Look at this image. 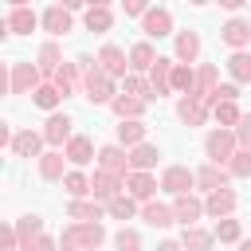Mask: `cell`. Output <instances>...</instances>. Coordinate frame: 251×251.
<instances>
[{"instance_id": "6da1fadb", "label": "cell", "mask_w": 251, "mask_h": 251, "mask_svg": "<svg viewBox=\"0 0 251 251\" xmlns=\"http://www.w3.org/2000/svg\"><path fill=\"white\" fill-rule=\"evenodd\" d=\"M43 82H39V67L31 63H12V75H8V94H35Z\"/></svg>"}, {"instance_id": "7a4b0ae2", "label": "cell", "mask_w": 251, "mask_h": 251, "mask_svg": "<svg viewBox=\"0 0 251 251\" xmlns=\"http://www.w3.org/2000/svg\"><path fill=\"white\" fill-rule=\"evenodd\" d=\"M235 133L231 129H212L208 133V141H204V149H208V157L216 161V165H224V161H231V153H235Z\"/></svg>"}, {"instance_id": "3957f363", "label": "cell", "mask_w": 251, "mask_h": 251, "mask_svg": "<svg viewBox=\"0 0 251 251\" xmlns=\"http://www.w3.org/2000/svg\"><path fill=\"white\" fill-rule=\"evenodd\" d=\"M192 184H196V173H188L184 165H173V169H165V176H161V188H165V192H173V196L188 192Z\"/></svg>"}, {"instance_id": "277c9868", "label": "cell", "mask_w": 251, "mask_h": 251, "mask_svg": "<svg viewBox=\"0 0 251 251\" xmlns=\"http://www.w3.org/2000/svg\"><path fill=\"white\" fill-rule=\"evenodd\" d=\"M220 39H224L227 47H243V43H251V24H247V20H227V24L220 27Z\"/></svg>"}, {"instance_id": "5b68a950", "label": "cell", "mask_w": 251, "mask_h": 251, "mask_svg": "<svg viewBox=\"0 0 251 251\" xmlns=\"http://www.w3.org/2000/svg\"><path fill=\"white\" fill-rule=\"evenodd\" d=\"M149 82H153L157 98L169 94V90H173V59H157V63L149 67Z\"/></svg>"}, {"instance_id": "8992f818", "label": "cell", "mask_w": 251, "mask_h": 251, "mask_svg": "<svg viewBox=\"0 0 251 251\" xmlns=\"http://www.w3.org/2000/svg\"><path fill=\"white\" fill-rule=\"evenodd\" d=\"M126 184H129V196H133V200H149V196L157 192V180H153L145 169H133V173L126 176Z\"/></svg>"}, {"instance_id": "52a82bcc", "label": "cell", "mask_w": 251, "mask_h": 251, "mask_svg": "<svg viewBox=\"0 0 251 251\" xmlns=\"http://www.w3.org/2000/svg\"><path fill=\"white\" fill-rule=\"evenodd\" d=\"M141 27H145V35H169V27H173V16L165 12V8H153V12H145L141 16Z\"/></svg>"}, {"instance_id": "ba28073f", "label": "cell", "mask_w": 251, "mask_h": 251, "mask_svg": "<svg viewBox=\"0 0 251 251\" xmlns=\"http://www.w3.org/2000/svg\"><path fill=\"white\" fill-rule=\"evenodd\" d=\"M98 67H102L110 78H118V75H126V55H122L114 43H106V47L98 51Z\"/></svg>"}, {"instance_id": "9c48e42d", "label": "cell", "mask_w": 251, "mask_h": 251, "mask_svg": "<svg viewBox=\"0 0 251 251\" xmlns=\"http://www.w3.org/2000/svg\"><path fill=\"white\" fill-rule=\"evenodd\" d=\"M43 137H47L51 145L71 141V118H67V114H51V118H47V126H43Z\"/></svg>"}, {"instance_id": "30bf717a", "label": "cell", "mask_w": 251, "mask_h": 251, "mask_svg": "<svg viewBox=\"0 0 251 251\" xmlns=\"http://www.w3.org/2000/svg\"><path fill=\"white\" fill-rule=\"evenodd\" d=\"M98 165H102L106 173H118V176H126V169H129V157H126L118 145H106V149H98Z\"/></svg>"}, {"instance_id": "8fae6325", "label": "cell", "mask_w": 251, "mask_h": 251, "mask_svg": "<svg viewBox=\"0 0 251 251\" xmlns=\"http://www.w3.org/2000/svg\"><path fill=\"white\" fill-rule=\"evenodd\" d=\"M118 184H122V176H118V173L98 169V173H94V180H90V192H94V196H102V200H114V196H118Z\"/></svg>"}, {"instance_id": "7c38bea8", "label": "cell", "mask_w": 251, "mask_h": 251, "mask_svg": "<svg viewBox=\"0 0 251 251\" xmlns=\"http://www.w3.org/2000/svg\"><path fill=\"white\" fill-rule=\"evenodd\" d=\"M231 208H235V192H231V188H216V192L208 196V204H204V212L216 216V220H224Z\"/></svg>"}, {"instance_id": "4fadbf2b", "label": "cell", "mask_w": 251, "mask_h": 251, "mask_svg": "<svg viewBox=\"0 0 251 251\" xmlns=\"http://www.w3.org/2000/svg\"><path fill=\"white\" fill-rule=\"evenodd\" d=\"M173 212H176V220L188 227V224H196L200 220V212H204V204L196 200V196H188V192H180L176 196V204H173Z\"/></svg>"}, {"instance_id": "5bb4252c", "label": "cell", "mask_w": 251, "mask_h": 251, "mask_svg": "<svg viewBox=\"0 0 251 251\" xmlns=\"http://www.w3.org/2000/svg\"><path fill=\"white\" fill-rule=\"evenodd\" d=\"M75 235H78L82 251H94V247L106 239V231H102V224H98V220H82V224H75Z\"/></svg>"}, {"instance_id": "9a60e30c", "label": "cell", "mask_w": 251, "mask_h": 251, "mask_svg": "<svg viewBox=\"0 0 251 251\" xmlns=\"http://www.w3.org/2000/svg\"><path fill=\"white\" fill-rule=\"evenodd\" d=\"M43 27H47L51 35H67V31H71V12H67L63 4L47 8V12H43Z\"/></svg>"}, {"instance_id": "2e32d148", "label": "cell", "mask_w": 251, "mask_h": 251, "mask_svg": "<svg viewBox=\"0 0 251 251\" xmlns=\"http://www.w3.org/2000/svg\"><path fill=\"white\" fill-rule=\"evenodd\" d=\"M176 114H180V122L200 126V122H204V114H208V102H204V98H196V94H188V98L176 106Z\"/></svg>"}, {"instance_id": "e0dca14e", "label": "cell", "mask_w": 251, "mask_h": 251, "mask_svg": "<svg viewBox=\"0 0 251 251\" xmlns=\"http://www.w3.org/2000/svg\"><path fill=\"white\" fill-rule=\"evenodd\" d=\"M43 141H47L43 133H31V129H24V133H16V137H12V153H16V157H35Z\"/></svg>"}, {"instance_id": "ac0fdd59", "label": "cell", "mask_w": 251, "mask_h": 251, "mask_svg": "<svg viewBox=\"0 0 251 251\" xmlns=\"http://www.w3.org/2000/svg\"><path fill=\"white\" fill-rule=\"evenodd\" d=\"M196 184L200 188H208V192H216V188H227V173L212 161V165H204L200 173H196Z\"/></svg>"}, {"instance_id": "d6986e66", "label": "cell", "mask_w": 251, "mask_h": 251, "mask_svg": "<svg viewBox=\"0 0 251 251\" xmlns=\"http://www.w3.org/2000/svg\"><path fill=\"white\" fill-rule=\"evenodd\" d=\"M51 78H55L59 94H71V90H75V82H78V63H63V67H55V71H51Z\"/></svg>"}, {"instance_id": "ffe728a7", "label": "cell", "mask_w": 251, "mask_h": 251, "mask_svg": "<svg viewBox=\"0 0 251 251\" xmlns=\"http://www.w3.org/2000/svg\"><path fill=\"white\" fill-rule=\"evenodd\" d=\"M110 106H114V114H118V118H141L145 98H137V94H122V98H114Z\"/></svg>"}, {"instance_id": "44dd1931", "label": "cell", "mask_w": 251, "mask_h": 251, "mask_svg": "<svg viewBox=\"0 0 251 251\" xmlns=\"http://www.w3.org/2000/svg\"><path fill=\"white\" fill-rule=\"evenodd\" d=\"M118 141H122V145H141V141H145V126H141L137 118H122V126H118Z\"/></svg>"}, {"instance_id": "7402d4cb", "label": "cell", "mask_w": 251, "mask_h": 251, "mask_svg": "<svg viewBox=\"0 0 251 251\" xmlns=\"http://www.w3.org/2000/svg\"><path fill=\"white\" fill-rule=\"evenodd\" d=\"M63 157H67V153H43V157H39V176H43V180H63V176H67V173H63Z\"/></svg>"}, {"instance_id": "603a6c76", "label": "cell", "mask_w": 251, "mask_h": 251, "mask_svg": "<svg viewBox=\"0 0 251 251\" xmlns=\"http://www.w3.org/2000/svg\"><path fill=\"white\" fill-rule=\"evenodd\" d=\"M31 27H35V12H31V8H16V12L8 16V31H12V35H27Z\"/></svg>"}, {"instance_id": "cb8c5ba5", "label": "cell", "mask_w": 251, "mask_h": 251, "mask_svg": "<svg viewBox=\"0 0 251 251\" xmlns=\"http://www.w3.org/2000/svg\"><path fill=\"white\" fill-rule=\"evenodd\" d=\"M196 55H200V35H196V31H180V35H176V59L192 63Z\"/></svg>"}, {"instance_id": "d4e9b609", "label": "cell", "mask_w": 251, "mask_h": 251, "mask_svg": "<svg viewBox=\"0 0 251 251\" xmlns=\"http://www.w3.org/2000/svg\"><path fill=\"white\" fill-rule=\"evenodd\" d=\"M67 157H71L75 165H86V161L94 157V145H90L86 137H71V141H67Z\"/></svg>"}, {"instance_id": "484cf974", "label": "cell", "mask_w": 251, "mask_h": 251, "mask_svg": "<svg viewBox=\"0 0 251 251\" xmlns=\"http://www.w3.org/2000/svg\"><path fill=\"white\" fill-rule=\"evenodd\" d=\"M141 216H145L153 227H169V224L176 220V212H173V208H165V204H145V212H141Z\"/></svg>"}, {"instance_id": "4316f807", "label": "cell", "mask_w": 251, "mask_h": 251, "mask_svg": "<svg viewBox=\"0 0 251 251\" xmlns=\"http://www.w3.org/2000/svg\"><path fill=\"white\" fill-rule=\"evenodd\" d=\"M20 247H27L31 239H39V231H43V220L39 216H20Z\"/></svg>"}, {"instance_id": "83f0119b", "label": "cell", "mask_w": 251, "mask_h": 251, "mask_svg": "<svg viewBox=\"0 0 251 251\" xmlns=\"http://www.w3.org/2000/svg\"><path fill=\"white\" fill-rule=\"evenodd\" d=\"M227 71H231V78H235V82H251V55L235 51V55L227 59Z\"/></svg>"}, {"instance_id": "f1b7e54d", "label": "cell", "mask_w": 251, "mask_h": 251, "mask_svg": "<svg viewBox=\"0 0 251 251\" xmlns=\"http://www.w3.org/2000/svg\"><path fill=\"white\" fill-rule=\"evenodd\" d=\"M110 24H114L110 8H94V4H90V12H86V31H110Z\"/></svg>"}, {"instance_id": "f546056e", "label": "cell", "mask_w": 251, "mask_h": 251, "mask_svg": "<svg viewBox=\"0 0 251 251\" xmlns=\"http://www.w3.org/2000/svg\"><path fill=\"white\" fill-rule=\"evenodd\" d=\"M153 63H157V55H153L149 43H137V47L129 51V67H133V71H149Z\"/></svg>"}, {"instance_id": "4dcf8cb0", "label": "cell", "mask_w": 251, "mask_h": 251, "mask_svg": "<svg viewBox=\"0 0 251 251\" xmlns=\"http://www.w3.org/2000/svg\"><path fill=\"white\" fill-rule=\"evenodd\" d=\"M59 98H63V94H59V86H55V82H51V86H39V90L31 94V102H35L39 110H55V106H59Z\"/></svg>"}, {"instance_id": "1f68e13d", "label": "cell", "mask_w": 251, "mask_h": 251, "mask_svg": "<svg viewBox=\"0 0 251 251\" xmlns=\"http://www.w3.org/2000/svg\"><path fill=\"white\" fill-rule=\"evenodd\" d=\"M129 165H133V169H153V165H157V149H153V145H133Z\"/></svg>"}, {"instance_id": "d6a6232c", "label": "cell", "mask_w": 251, "mask_h": 251, "mask_svg": "<svg viewBox=\"0 0 251 251\" xmlns=\"http://www.w3.org/2000/svg\"><path fill=\"white\" fill-rule=\"evenodd\" d=\"M184 247H188V251H208V247H212V235L188 224V227H184Z\"/></svg>"}, {"instance_id": "836d02e7", "label": "cell", "mask_w": 251, "mask_h": 251, "mask_svg": "<svg viewBox=\"0 0 251 251\" xmlns=\"http://www.w3.org/2000/svg\"><path fill=\"white\" fill-rule=\"evenodd\" d=\"M106 212H110L114 220H129V216H133V196H114V200H106Z\"/></svg>"}, {"instance_id": "e575fe53", "label": "cell", "mask_w": 251, "mask_h": 251, "mask_svg": "<svg viewBox=\"0 0 251 251\" xmlns=\"http://www.w3.org/2000/svg\"><path fill=\"white\" fill-rule=\"evenodd\" d=\"M212 110H216V122H220V126H239V118H243V114L235 110V102H216Z\"/></svg>"}, {"instance_id": "d590c367", "label": "cell", "mask_w": 251, "mask_h": 251, "mask_svg": "<svg viewBox=\"0 0 251 251\" xmlns=\"http://www.w3.org/2000/svg\"><path fill=\"white\" fill-rule=\"evenodd\" d=\"M67 212H71V220H78V224H82V220H98V216H102V212H98V204H82L78 196L71 200V208H67Z\"/></svg>"}, {"instance_id": "8d00e7d4", "label": "cell", "mask_w": 251, "mask_h": 251, "mask_svg": "<svg viewBox=\"0 0 251 251\" xmlns=\"http://www.w3.org/2000/svg\"><path fill=\"white\" fill-rule=\"evenodd\" d=\"M55 67H63L59 47H55V43H43V47H39V71H55Z\"/></svg>"}, {"instance_id": "74e56055", "label": "cell", "mask_w": 251, "mask_h": 251, "mask_svg": "<svg viewBox=\"0 0 251 251\" xmlns=\"http://www.w3.org/2000/svg\"><path fill=\"white\" fill-rule=\"evenodd\" d=\"M63 188H67L71 196H86V192H90V180H86L82 173H67V176H63Z\"/></svg>"}, {"instance_id": "f35d334b", "label": "cell", "mask_w": 251, "mask_h": 251, "mask_svg": "<svg viewBox=\"0 0 251 251\" xmlns=\"http://www.w3.org/2000/svg\"><path fill=\"white\" fill-rule=\"evenodd\" d=\"M227 169H231V176H251V153H247V149H239V153H231V161H227Z\"/></svg>"}, {"instance_id": "ab89813d", "label": "cell", "mask_w": 251, "mask_h": 251, "mask_svg": "<svg viewBox=\"0 0 251 251\" xmlns=\"http://www.w3.org/2000/svg\"><path fill=\"white\" fill-rule=\"evenodd\" d=\"M114 247H118V251H137V247H141V235L129 231V227H122V231L114 235Z\"/></svg>"}, {"instance_id": "60d3db41", "label": "cell", "mask_w": 251, "mask_h": 251, "mask_svg": "<svg viewBox=\"0 0 251 251\" xmlns=\"http://www.w3.org/2000/svg\"><path fill=\"white\" fill-rule=\"evenodd\" d=\"M196 86V78H192V71L180 63V67H173V90H192Z\"/></svg>"}, {"instance_id": "b9f144b4", "label": "cell", "mask_w": 251, "mask_h": 251, "mask_svg": "<svg viewBox=\"0 0 251 251\" xmlns=\"http://www.w3.org/2000/svg\"><path fill=\"white\" fill-rule=\"evenodd\" d=\"M216 239H224V243H231V239H239V220H220L216 224Z\"/></svg>"}, {"instance_id": "7bdbcfd3", "label": "cell", "mask_w": 251, "mask_h": 251, "mask_svg": "<svg viewBox=\"0 0 251 251\" xmlns=\"http://www.w3.org/2000/svg\"><path fill=\"white\" fill-rule=\"evenodd\" d=\"M235 137H239V145H251V114H243V118H239Z\"/></svg>"}, {"instance_id": "ee69618b", "label": "cell", "mask_w": 251, "mask_h": 251, "mask_svg": "<svg viewBox=\"0 0 251 251\" xmlns=\"http://www.w3.org/2000/svg\"><path fill=\"white\" fill-rule=\"evenodd\" d=\"M24 251H55V239H51V235H39V239H31Z\"/></svg>"}, {"instance_id": "f6af8a7d", "label": "cell", "mask_w": 251, "mask_h": 251, "mask_svg": "<svg viewBox=\"0 0 251 251\" xmlns=\"http://www.w3.org/2000/svg\"><path fill=\"white\" fill-rule=\"evenodd\" d=\"M145 4H149V0H122L126 16H145Z\"/></svg>"}, {"instance_id": "bcb514c9", "label": "cell", "mask_w": 251, "mask_h": 251, "mask_svg": "<svg viewBox=\"0 0 251 251\" xmlns=\"http://www.w3.org/2000/svg\"><path fill=\"white\" fill-rule=\"evenodd\" d=\"M157 251H180V243H173V239H165V243H161Z\"/></svg>"}, {"instance_id": "7dc6e473", "label": "cell", "mask_w": 251, "mask_h": 251, "mask_svg": "<svg viewBox=\"0 0 251 251\" xmlns=\"http://www.w3.org/2000/svg\"><path fill=\"white\" fill-rule=\"evenodd\" d=\"M220 4H224V8H231V12H235V8H243V4H247V0H220Z\"/></svg>"}, {"instance_id": "c3c4849f", "label": "cell", "mask_w": 251, "mask_h": 251, "mask_svg": "<svg viewBox=\"0 0 251 251\" xmlns=\"http://www.w3.org/2000/svg\"><path fill=\"white\" fill-rule=\"evenodd\" d=\"M63 8H78V4H86V0H59Z\"/></svg>"}, {"instance_id": "681fc988", "label": "cell", "mask_w": 251, "mask_h": 251, "mask_svg": "<svg viewBox=\"0 0 251 251\" xmlns=\"http://www.w3.org/2000/svg\"><path fill=\"white\" fill-rule=\"evenodd\" d=\"M86 4H94V8H106V4H110V0H86Z\"/></svg>"}, {"instance_id": "f907efd6", "label": "cell", "mask_w": 251, "mask_h": 251, "mask_svg": "<svg viewBox=\"0 0 251 251\" xmlns=\"http://www.w3.org/2000/svg\"><path fill=\"white\" fill-rule=\"evenodd\" d=\"M8 4H12V8H24V4H27V0H8Z\"/></svg>"}, {"instance_id": "816d5d0a", "label": "cell", "mask_w": 251, "mask_h": 251, "mask_svg": "<svg viewBox=\"0 0 251 251\" xmlns=\"http://www.w3.org/2000/svg\"><path fill=\"white\" fill-rule=\"evenodd\" d=\"M239 251H251V239H243V243H239Z\"/></svg>"}, {"instance_id": "f5cc1de1", "label": "cell", "mask_w": 251, "mask_h": 251, "mask_svg": "<svg viewBox=\"0 0 251 251\" xmlns=\"http://www.w3.org/2000/svg\"><path fill=\"white\" fill-rule=\"evenodd\" d=\"M192 4H208V0H192Z\"/></svg>"}]
</instances>
